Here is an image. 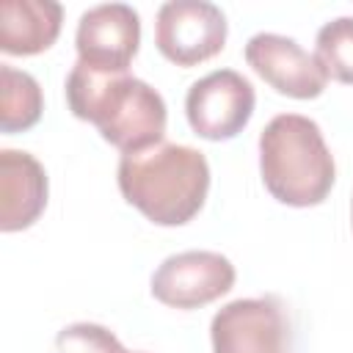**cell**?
Listing matches in <instances>:
<instances>
[{"instance_id": "14", "label": "cell", "mask_w": 353, "mask_h": 353, "mask_svg": "<svg viewBox=\"0 0 353 353\" xmlns=\"http://www.w3.org/2000/svg\"><path fill=\"white\" fill-rule=\"evenodd\" d=\"M55 353H135L127 350L119 336L99 323H72L58 331Z\"/></svg>"}, {"instance_id": "13", "label": "cell", "mask_w": 353, "mask_h": 353, "mask_svg": "<svg viewBox=\"0 0 353 353\" xmlns=\"http://www.w3.org/2000/svg\"><path fill=\"white\" fill-rule=\"evenodd\" d=\"M314 58L328 77L353 85V17H336L317 30Z\"/></svg>"}, {"instance_id": "5", "label": "cell", "mask_w": 353, "mask_h": 353, "mask_svg": "<svg viewBox=\"0 0 353 353\" xmlns=\"http://www.w3.org/2000/svg\"><path fill=\"white\" fill-rule=\"evenodd\" d=\"M226 14L207 0H168L157 8L154 44L176 66H196L215 58L226 44Z\"/></svg>"}, {"instance_id": "3", "label": "cell", "mask_w": 353, "mask_h": 353, "mask_svg": "<svg viewBox=\"0 0 353 353\" xmlns=\"http://www.w3.org/2000/svg\"><path fill=\"white\" fill-rule=\"evenodd\" d=\"M259 174L268 193L287 207H317L334 188V154L309 116L279 113L259 132Z\"/></svg>"}, {"instance_id": "10", "label": "cell", "mask_w": 353, "mask_h": 353, "mask_svg": "<svg viewBox=\"0 0 353 353\" xmlns=\"http://www.w3.org/2000/svg\"><path fill=\"white\" fill-rule=\"evenodd\" d=\"M47 171L30 154L19 149L0 152V229L22 232L33 226L47 207Z\"/></svg>"}, {"instance_id": "8", "label": "cell", "mask_w": 353, "mask_h": 353, "mask_svg": "<svg viewBox=\"0 0 353 353\" xmlns=\"http://www.w3.org/2000/svg\"><path fill=\"white\" fill-rule=\"evenodd\" d=\"M141 44V17L127 3H102L83 11L74 33L77 61L94 69L127 72Z\"/></svg>"}, {"instance_id": "11", "label": "cell", "mask_w": 353, "mask_h": 353, "mask_svg": "<svg viewBox=\"0 0 353 353\" xmlns=\"http://www.w3.org/2000/svg\"><path fill=\"white\" fill-rule=\"evenodd\" d=\"M63 8L55 0H3L0 50L6 55H39L61 33Z\"/></svg>"}, {"instance_id": "7", "label": "cell", "mask_w": 353, "mask_h": 353, "mask_svg": "<svg viewBox=\"0 0 353 353\" xmlns=\"http://www.w3.org/2000/svg\"><path fill=\"white\" fill-rule=\"evenodd\" d=\"M234 265L218 251H179L152 273V295L171 309H201L234 287Z\"/></svg>"}, {"instance_id": "1", "label": "cell", "mask_w": 353, "mask_h": 353, "mask_svg": "<svg viewBox=\"0 0 353 353\" xmlns=\"http://www.w3.org/2000/svg\"><path fill=\"white\" fill-rule=\"evenodd\" d=\"M66 105L121 154L143 152L165 138V99L130 72L94 69L77 61L66 77Z\"/></svg>"}, {"instance_id": "4", "label": "cell", "mask_w": 353, "mask_h": 353, "mask_svg": "<svg viewBox=\"0 0 353 353\" xmlns=\"http://www.w3.org/2000/svg\"><path fill=\"white\" fill-rule=\"evenodd\" d=\"M212 353H292V325L281 298H237L210 323Z\"/></svg>"}, {"instance_id": "6", "label": "cell", "mask_w": 353, "mask_h": 353, "mask_svg": "<svg viewBox=\"0 0 353 353\" xmlns=\"http://www.w3.org/2000/svg\"><path fill=\"white\" fill-rule=\"evenodd\" d=\"M254 85L234 69H215L199 77L185 97L190 130L204 141H229L245 130L254 116Z\"/></svg>"}, {"instance_id": "12", "label": "cell", "mask_w": 353, "mask_h": 353, "mask_svg": "<svg viewBox=\"0 0 353 353\" xmlns=\"http://www.w3.org/2000/svg\"><path fill=\"white\" fill-rule=\"evenodd\" d=\"M44 110L41 85L33 74L0 63V130L6 135L30 130Z\"/></svg>"}, {"instance_id": "9", "label": "cell", "mask_w": 353, "mask_h": 353, "mask_svg": "<svg viewBox=\"0 0 353 353\" xmlns=\"http://www.w3.org/2000/svg\"><path fill=\"white\" fill-rule=\"evenodd\" d=\"M248 66L279 94L292 99H314L325 91L328 74L320 61L295 39L281 33H256L245 44Z\"/></svg>"}, {"instance_id": "15", "label": "cell", "mask_w": 353, "mask_h": 353, "mask_svg": "<svg viewBox=\"0 0 353 353\" xmlns=\"http://www.w3.org/2000/svg\"><path fill=\"white\" fill-rule=\"evenodd\" d=\"M135 353H143V350H135Z\"/></svg>"}, {"instance_id": "2", "label": "cell", "mask_w": 353, "mask_h": 353, "mask_svg": "<svg viewBox=\"0 0 353 353\" xmlns=\"http://www.w3.org/2000/svg\"><path fill=\"white\" fill-rule=\"evenodd\" d=\"M116 176L124 201L157 226L193 221L210 190V163L204 152L168 141L121 154Z\"/></svg>"}]
</instances>
